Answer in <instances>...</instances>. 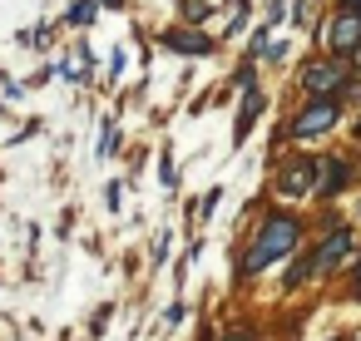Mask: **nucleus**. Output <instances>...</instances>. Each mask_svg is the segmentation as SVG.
Returning a JSON list of instances; mask_svg holds the SVG:
<instances>
[{"label": "nucleus", "mask_w": 361, "mask_h": 341, "mask_svg": "<svg viewBox=\"0 0 361 341\" xmlns=\"http://www.w3.org/2000/svg\"><path fill=\"white\" fill-rule=\"evenodd\" d=\"M257 109H262V94L252 89V94H247V104H243V124H238V134H247V124L257 119Z\"/></svg>", "instance_id": "nucleus-8"}, {"label": "nucleus", "mask_w": 361, "mask_h": 341, "mask_svg": "<svg viewBox=\"0 0 361 341\" xmlns=\"http://www.w3.org/2000/svg\"><path fill=\"white\" fill-rule=\"evenodd\" d=\"M228 341H233V336H228ZM238 341H247V336H238Z\"/></svg>", "instance_id": "nucleus-14"}, {"label": "nucleus", "mask_w": 361, "mask_h": 341, "mask_svg": "<svg viewBox=\"0 0 361 341\" xmlns=\"http://www.w3.org/2000/svg\"><path fill=\"white\" fill-rule=\"evenodd\" d=\"M356 282H361V257H356Z\"/></svg>", "instance_id": "nucleus-12"}, {"label": "nucleus", "mask_w": 361, "mask_h": 341, "mask_svg": "<svg viewBox=\"0 0 361 341\" xmlns=\"http://www.w3.org/2000/svg\"><path fill=\"white\" fill-rule=\"evenodd\" d=\"M312 272H317V257H302V262L287 272V287H297V282H302V277H312Z\"/></svg>", "instance_id": "nucleus-9"}, {"label": "nucleus", "mask_w": 361, "mask_h": 341, "mask_svg": "<svg viewBox=\"0 0 361 341\" xmlns=\"http://www.w3.org/2000/svg\"><path fill=\"white\" fill-rule=\"evenodd\" d=\"M70 20H75V25H90V20H94V0H80V6L70 11Z\"/></svg>", "instance_id": "nucleus-10"}, {"label": "nucleus", "mask_w": 361, "mask_h": 341, "mask_svg": "<svg viewBox=\"0 0 361 341\" xmlns=\"http://www.w3.org/2000/svg\"><path fill=\"white\" fill-rule=\"evenodd\" d=\"M331 124H336V99H326V94H322V99H317L312 109H302V114H297V124H292V139H312V134H326Z\"/></svg>", "instance_id": "nucleus-2"}, {"label": "nucleus", "mask_w": 361, "mask_h": 341, "mask_svg": "<svg viewBox=\"0 0 361 341\" xmlns=\"http://www.w3.org/2000/svg\"><path fill=\"white\" fill-rule=\"evenodd\" d=\"M356 252V242H351V232L346 228H336L331 237H326V247H322V257H317V272H331V267H341L346 257Z\"/></svg>", "instance_id": "nucleus-5"}, {"label": "nucleus", "mask_w": 361, "mask_h": 341, "mask_svg": "<svg viewBox=\"0 0 361 341\" xmlns=\"http://www.w3.org/2000/svg\"><path fill=\"white\" fill-rule=\"evenodd\" d=\"M356 65H361V50H356Z\"/></svg>", "instance_id": "nucleus-13"}, {"label": "nucleus", "mask_w": 361, "mask_h": 341, "mask_svg": "<svg viewBox=\"0 0 361 341\" xmlns=\"http://www.w3.org/2000/svg\"><path fill=\"white\" fill-rule=\"evenodd\" d=\"M346 6H351V11H356V16H361V0H346Z\"/></svg>", "instance_id": "nucleus-11"}, {"label": "nucleus", "mask_w": 361, "mask_h": 341, "mask_svg": "<svg viewBox=\"0 0 361 341\" xmlns=\"http://www.w3.org/2000/svg\"><path fill=\"white\" fill-rule=\"evenodd\" d=\"M341 183H346V163L341 159H326V178L317 183V193H336Z\"/></svg>", "instance_id": "nucleus-7"}, {"label": "nucleus", "mask_w": 361, "mask_h": 341, "mask_svg": "<svg viewBox=\"0 0 361 341\" xmlns=\"http://www.w3.org/2000/svg\"><path fill=\"white\" fill-rule=\"evenodd\" d=\"M297 237H302V223H297L292 213H272V218L262 223V232H257L252 252L243 257V272H262V267L282 262V257L297 247Z\"/></svg>", "instance_id": "nucleus-1"}, {"label": "nucleus", "mask_w": 361, "mask_h": 341, "mask_svg": "<svg viewBox=\"0 0 361 341\" xmlns=\"http://www.w3.org/2000/svg\"><path fill=\"white\" fill-rule=\"evenodd\" d=\"M351 50H361V16L356 11L336 16V25H331V55H351Z\"/></svg>", "instance_id": "nucleus-4"}, {"label": "nucleus", "mask_w": 361, "mask_h": 341, "mask_svg": "<svg viewBox=\"0 0 361 341\" xmlns=\"http://www.w3.org/2000/svg\"><path fill=\"white\" fill-rule=\"evenodd\" d=\"M341 80H346V70H341V60H326V65H312V70L302 75V85H307V94H317V99H322V94H331V89H336Z\"/></svg>", "instance_id": "nucleus-3"}, {"label": "nucleus", "mask_w": 361, "mask_h": 341, "mask_svg": "<svg viewBox=\"0 0 361 341\" xmlns=\"http://www.w3.org/2000/svg\"><path fill=\"white\" fill-rule=\"evenodd\" d=\"M164 45H169V50H183V55H208V40H203V35H188V30H169Z\"/></svg>", "instance_id": "nucleus-6"}]
</instances>
